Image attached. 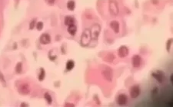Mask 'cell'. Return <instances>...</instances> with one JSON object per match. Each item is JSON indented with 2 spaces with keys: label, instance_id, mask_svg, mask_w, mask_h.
Returning a JSON list of instances; mask_svg holds the SVG:
<instances>
[{
  "label": "cell",
  "instance_id": "6da1fadb",
  "mask_svg": "<svg viewBox=\"0 0 173 107\" xmlns=\"http://www.w3.org/2000/svg\"><path fill=\"white\" fill-rule=\"evenodd\" d=\"M18 92L21 95H28L30 92V86L27 82L25 81H19V85L16 86Z\"/></svg>",
  "mask_w": 173,
  "mask_h": 107
},
{
  "label": "cell",
  "instance_id": "7a4b0ae2",
  "mask_svg": "<svg viewBox=\"0 0 173 107\" xmlns=\"http://www.w3.org/2000/svg\"><path fill=\"white\" fill-rule=\"evenodd\" d=\"M109 12L112 16H117L119 15V3L116 0H109Z\"/></svg>",
  "mask_w": 173,
  "mask_h": 107
},
{
  "label": "cell",
  "instance_id": "3957f363",
  "mask_svg": "<svg viewBox=\"0 0 173 107\" xmlns=\"http://www.w3.org/2000/svg\"><path fill=\"white\" fill-rule=\"evenodd\" d=\"M89 31H90L92 39V40H95V41H97L98 38H99L100 31H101V26H100V24H98V23H95V24H93L92 25Z\"/></svg>",
  "mask_w": 173,
  "mask_h": 107
},
{
  "label": "cell",
  "instance_id": "277c9868",
  "mask_svg": "<svg viewBox=\"0 0 173 107\" xmlns=\"http://www.w3.org/2000/svg\"><path fill=\"white\" fill-rule=\"evenodd\" d=\"M92 38H91V34H90V31L89 29H85L83 33L82 34V37H81V44H82V46L83 47H86L88 46L91 42Z\"/></svg>",
  "mask_w": 173,
  "mask_h": 107
},
{
  "label": "cell",
  "instance_id": "5b68a950",
  "mask_svg": "<svg viewBox=\"0 0 173 107\" xmlns=\"http://www.w3.org/2000/svg\"><path fill=\"white\" fill-rule=\"evenodd\" d=\"M102 75L108 82H112L113 80V71L109 67H105V68L102 71Z\"/></svg>",
  "mask_w": 173,
  "mask_h": 107
},
{
  "label": "cell",
  "instance_id": "8992f818",
  "mask_svg": "<svg viewBox=\"0 0 173 107\" xmlns=\"http://www.w3.org/2000/svg\"><path fill=\"white\" fill-rule=\"evenodd\" d=\"M141 93V88L138 85H133L130 88V96L132 99H136Z\"/></svg>",
  "mask_w": 173,
  "mask_h": 107
},
{
  "label": "cell",
  "instance_id": "52a82bcc",
  "mask_svg": "<svg viewBox=\"0 0 173 107\" xmlns=\"http://www.w3.org/2000/svg\"><path fill=\"white\" fill-rule=\"evenodd\" d=\"M142 59L138 54H135L132 57V64L135 69H138L140 67L142 64Z\"/></svg>",
  "mask_w": 173,
  "mask_h": 107
},
{
  "label": "cell",
  "instance_id": "ba28073f",
  "mask_svg": "<svg viewBox=\"0 0 173 107\" xmlns=\"http://www.w3.org/2000/svg\"><path fill=\"white\" fill-rule=\"evenodd\" d=\"M129 49L126 45H122L118 50V56L121 58H124L129 55Z\"/></svg>",
  "mask_w": 173,
  "mask_h": 107
},
{
  "label": "cell",
  "instance_id": "9c48e42d",
  "mask_svg": "<svg viewBox=\"0 0 173 107\" xmlns=\"http://www.w3.org/2000/svg\"><path fill=\"white\" fill-rule=\"evenodd\" d=\"M152 76L158 81V83H162L164 81V80L166 79L164 72H162V71H157L156 72H153V73H152Z\"/></svg>",
  "mask_w": 173,
  "mask_h": 107
},
{
  "label": "cell",
  "instance_id": "30bf717a",
  "mask_svg": "<svg viewBox=\"0 0 173 107\" xmlns=\"http://www.w3.org/2000/svg\"><path fill=\"white\" fill-rule=\"evenodd\" d=\"M117 103L119 104V106H126L128 102V96L125 93H120L118 97H117Z\"/></svg>",
  "mask_w": 173,
  "mask_h": 107
},
{
  "label": "cell",
  "instance_id": "8fae6325",
  "mask_svg": "<svg viewBox=\"0 0 173 107\" xmlns=\"http://www.w3.org/2000/svg\"><path fill=\"white\" fill-rule=\"evenodd\" d=\"M51 36H50L49 34L48 33H43V34H41V36L39 38V42L42 44H44V45H46V44H49L51 43Z\"/></svg>",
  "mask_w": 173,
  "mask_h": 107
},
{
  "label": "cell",
  "instance_id": "7c38bea8",
  "mask_svg": "<svg viewBox=\"0 0 173 107\" xmlns=\"http://www.w3.org/2000/svg\"><path fill=\"white\" fill-rule=\"evenodd\" d=\"M109 26L111 28V29L116 34H119V32H120V24H119V22L116 20H112L110 24H109Z\"/></svg>",
  "mask_w": 173,
  "mask_h": 107
},
{
  "label": "cell",
  "instance_id": "4fadbf2b",
  "mask_svg": "<svg viewBox=\"0 0 173 107\" xmlns=\"http://www.w3.org/2000/svg\"><path fill=\"white\" fill-rule=\"evenodd\" d=\"M67 31H68L69 34H70L71 36L74 37L77 33V26L75 25V24H71V25L67 27Z\"/></svg>",
  "mask_w": 173,
  "mask_h": 107
},
{
  "label": "cell",
  "instance_id": "5bb4252c",
  "mask_svg": "<svg viewBox=\"0 0 173 107\" xmlns=\"http://www.w3.org/2000/svg\"><path fill=\"white\" fill-rule=\"evenodd\" d=\"M75 18L72 16H70V15H67L65 16L64 18V24L66 25L67 27L69 26V25H71V24H75Z\"/></svg>",
  "mask_w": 173,
  "mask_h": 107
},
{
  "label": "cell",
  "instance_id": "9a60e30c",
  "mask_svg": "<svg viewBox=\"0 0 173 107\" xmlns=\"http://www.w3.org/2000/svg\"><path fill=\"white\" fill-rule=\"evenodd\" d=\"M75 67V61H72V60H69L66 62V64H65V69H66L67 71H71L72 70H73V68Z\"/></svg>",
  "mask_w": 173,
  "mask_h": 107
},
{
  "label": "cell",
  "instance_id": "2e32d148",
  "mask_svg": "<svg viewBox=\"0 0 173 107\" xmlns=\"http://www.w3.org/2000/svg\"><path fill=\"white\" fill-rule=\"evenodd\" d=\"M67 9L69 10V11H74L75 9V2L73 1V0H70L67 3Z\"/></svg>",
  "mask_w": 173,
  "mask_h": 107
},
{
  "label": "cell",
  "instance_id": "e0dca14e",
  "mask_svg": "<svg viewBox=\"0 0 173 107\" xmlns=\"http://www.w3.org/2000/svg\"><path fill=\"white\" fill-rule=\"evenodd\" d=\"M45 71L44 68L41 67L39 69V74L38 76L39 80V81H43L45 80Z\"/></svg>",
  "mask_w": 173,
  "mask_h": 107
},
{
  "label": "cell",
  "instance_id": "ac0fdd59",
  "mask_svg": "<svg viewBox=\"0 0 173 107\" xmlns=\"http://www.w3.org/2000/svg\"><path fill=\"white\" fill-rule=\"evenodd\" d=\"M22 70H23V65H22V62H19V63H16L15 67V73L19 74V73H22Z\"/></svg>",
  "mask_w": 173,
  "mask_h": 107
},
{
  "label": "cell",
  "instance_id": "d6986e66",
  "mask_svg": "<svg viewBox=\"0 0 173 107\" xmlns=\"http://www.w3.org/2000/svg\"><path fill=\"white\" fill-rule=\"evenodd\" d=\"M44 98L45 100V101H46V102H47L49 105H51L52 102V96L50 95L49 92H45L44 94Z\"/></svg>",
  "mask_w": 173,
  "mask_h": 107
},
{
  "label": "cell",
  "instance_id": "ffe728a7",
  "mask_svg": "<svg viewBox=\"0 0 173 107\" xmlns=\"http://www.w3.org/2000/svg\"><path fill=\"white\" fill-rule=\"evenodd\" d=\"M114 59H115V56H114L113 54L109 53L106 55V61L107 62L112 63V62L114 61Z\"/></svg>",
  "mask_w": 173,
  "mask_h": 107
},
{
  "label": "cell",
  "instance_id": "44dd1931",
  "mask_svg": "<svg viewBox=\"0 0 173 107\" xmlns=\"http://www.w3.org/2000/svg\"><path fill=\"white\" fill-rule=\"evenodd\" d=\"M36 23H37V22H36V18H33V19L29 22V28L30 30L34 29L35 28V25H36Z\"/></svg>",
  "mask_w": 173,
  "mask_h": 107
},
{
  "label": "cell",
  "instance_id": "7402d4cb",
  "mask_svg": "<svg viewBox=\"0 0 173 107\" xmlns=\"http://www.w3.org/2000/svg\"><path fill=\"white\" fill-rule=\"evenodd\" d=\"M0 83H2L4 87L6 86V81L5 80V77H4L3 72L1 71H0Z\"/></svg>",
  "mask_w": 173,
  "mask_h": 107
},
{
  "label": "cell",
  "instance_id": "603a6c76",
  "mask_svg": "<svg viewBox=\"0 0 173 107\" xmlns=\"http://www.w3.org/2000/svg\"><path fill=\"white\" fill-rule=\"evenodd\" d=\"M172 38H169L166 42V49H167V51H168V52H169L170 51V49H171V46H172Z\"/></svg>",
  "mask_w": 173,
  "mask_h": 107
},
{
  "label": "cell",
  "instance_id": "cb8c5ba5",
  "mask_svg": "<svg viewBox=\"0 0 173 107\" xmlns=\"http://www.w3.org/2000/svg\"><path fill=\"white\" fill-rule=\"evenodd\" d=\"M43 27H44V24L42 22H38L35 25V28L38 31H42L43 29Z\"/></svg>",
  "mask_w": 173,
  "mask_h": 107
},
{
  "label": "cell",
  "instance_id": "d4e9b609",
  "mask_svg": "<svg viewBox=\"0 0 173 107\" xmlns=\"http://www.w3.org/2000/svg\"><path fill=\"white\" fill-rule=\"evenodd\" d=\"M45 2L48 5H53L55 3V0H45Z\"/></svg>",
  "mask_w": 173,
  "mask_h": 107
},
{
  "label": "cell",
  "instance_id": "484cf974",
  "mask_svg": "<svg viewBox=\"0 0 173 107\" xmlns=\"http://www.w3.org/2000/svg\"><path fill=\"white\" fill-rule=\"evenodd\" d=\"M158 88L155 87L152 91V94H154V95H156V94H158Z\"/></svg>",
  "mask_w": 173,
  "mask_h": 107
},
{
  "label": "cell",
  "instance_id": "4316f807",
  "mask_svg": "<svg viewBox=\"0 0 173 107\" xmlns=\"http://www.w3.org/2000/svg\"><path fill=\"white\" fill-rule=\"evenodd\" d=\"M152 3L154 5H158V3H159V0H152Z\"/></svg>",
  "mask_w": 173,
  "mask_h": 107
},
{
  "label": "cell",
  "instance_id": "83f0119b",
  "mask_svg": "<svg viewBox=\"0 0 173 107\" xmlns=\"http://www.w3.org/2000/svg\"><path fill=\"white\" fill-rule=\"evenodd\" d=\"M65 106H75L74 104H72V103H65Z\"/></svg>",
  "mask_w": 173,
  "mask_h": 107
},
{
  "label": "cell",
  "instance_id": "f1b7e54d",
  "mask_svg": "<svg viewBox=\"0 0 173 107\" xmlns=\"http://www.w3.org/2000/svg\"><path fill=\"white\" fill-rule=\"evenodd\" d=\"M95 100H96L97 104H100V102H99V100H98V96H95Z\"/></svg>",
  "mask_w": 173,
  "mask_h": 107
},
{
  "label": "cell",
  "instance_id": "f546056e",
  "mask_svg": "<svg viewBox=\"0 0 173 107\" xmlns=\"http://www.w3.org/2000/svg\"><path fill=\"white\" fill-rule=\"evenodd\" d=\"M20 106H29V105H28L27 103H25V102H22V103H21V105H20Z\"/></svg>",
  "mask_w": 173,
  "mask_h": 107
},
{
  "label": "cell",
  "instance_id": "4dcf8cb0",
  "mask_svg": "<svg viewBox=\"0 0 173 107\" xmlns=\"http://www.w3.org/2000/svg\"><path fill=\"white\" fill-rule=\"evenodd\" d=\"M170 80H171V82H172V81H173V76L172 75H171Z\"/></svg>",
  "mask_w": 173,
  "mask_h": 107
}]
</instances>
